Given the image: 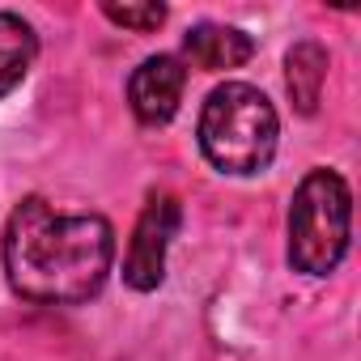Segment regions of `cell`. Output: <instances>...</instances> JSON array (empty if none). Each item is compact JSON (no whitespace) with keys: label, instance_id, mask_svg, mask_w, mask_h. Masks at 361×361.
Returning a JSON list of instances; mask_svg holds the SVG:
<instances>
[{"label":"cell","instance_id":"6da1fadb","mask_svg":"<svg viewBox=\"0 0 361 361\" xmlns=\"http://www.w3.org/2000/svg\"><path fill=\"white\" fill-rule=\"evenodd\" d=\"M13 293L43 306L90 302L115 264V230L98 213H64L43 196H26L0 243Z\"/></svg>","mask_w":361,"mask_h":361},{"label":"cell","instance_id":"7a4b0ae2","mask_svg":"<svg viewBox=\"0 0 361 361\" xmlns=\"http://www.w3.org/2000/svg\"><path fill=\"white\" fill-rule=\"evenodd\" d=\"M281 119L264 90L247 81H226L204 98L200 111V153L221 174H264L276 157Z\"/></svg>","mask_w":361,"mask_h":361},{"label":"cell","instance_id":"3957f363","mask_svg":"<svg viewBox=\"0 0 361 361\" xmlns=\"http://www.w3.org/2000/svg\"><path fill=\"white\" fill-rule=\"evenodd\" d=\"M285 234H289V264L298 272L327 276L340 268L353 238V192L336 170L314 166L298 183Z\"/></svg>","mask_w":361,"mask_h":361},{"label":"cell","instance_id":"277c9868","mask_svg":"<svg viewBox=\"0 0 361 361\" xmlns=\"http://www.w3.org/2000/svg\"><path fill=\"white\" fill-rule=\"evenodd\" d=\"M178 221H183V209H178L174 196H153L132 230V243H128V259H123V281L136 289V293H149L161 285L166 276V251L178 234Z\"/></svg>","mask_w":361,"mask_h":361},{"label":"cell","instance_id":"5b68a950","mask_svg":"<svg viewBox=\"0 0 361 361\" xmlns=\"http://www.w3.org/2000/svg\"><path fill=\"white\" fill-rule=\"evenodd\" d=\"M183 85H188V68L174 56H149L128 77V106L149 128L170 123L178 102H183Z\"/></svg>","mask_w":361,"mask_h":361},{"label":"cell","instance_id":"8992f818","mask_svg":"<svg viewBox=\"0 0 361 361\" xmlns=\"http://www.w3.org/2000/svg\"><path fill=\"white\" fill-rule=\"evenodd\" d=\"M183 51L196 68L204 73H226V68H243L255 56V39L238 26H217V22H200L183 35Z\"/></svg>","mask_w":361,"mask_h":361},{"label":"cell","instance_id":"52a82bcc","mask_svg":"<svg viewBox=\"0 0 361 361\" xmlns=\"http://www.w3.org/2000/svg\"><path fill=\"white\" fill-rule=\"evenodd\" d=\"M323 81H327V47L314 43V39L293 43L289 56H285V85H289V98H293V106L302 115L319 111Z\"/></svg>","mask_w":361,"mask_h":361},{"label":"cell","instance_id":"ba28073f","mask_svg":"<svg viewBox=\"0 0 361 361\" xmlns=\"http://www.w3.org/2000/svg\"><path fill=\"white\" fill-rule=\"evenodd\" d=\"M35 56H39L35 26L22 13L0 9V98L26 81V73L35 68Z\"/></svg>","mask_w":361,"mask_h":361},{"label":"cell","instance_id":"9c48e42d","mask_svg":"<svg viewBox=\"0 0 361 361\" xmlns=\"http://www.w3.org/2000/svg\"><path fill=\"white\" fill-rule=\"evenodd\" d=\"M102 18H111V22L123 26V30L149 35V30H157V26L166 22V5H157V0H145V5H115V0H106V5H102Z\"/></svg>","mask_w":361,"mask_h":361}]
</instances>
